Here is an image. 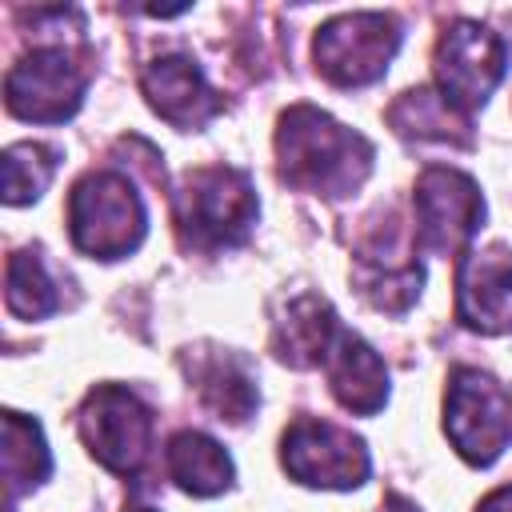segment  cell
Listing matches in <instances>:
<instances>
[{"label": "cell", "instance_id": "cell-1", "mask_svg": "<svg viewBox=\"0 0 512 512\" xmlns=\"http://www.w3.org/2000/svg\"><path fill=\"white\" fill-rule=\"evenodd\" d=\"M372 144L312 104H292L276 128L280 180L312 196H352L372 172Z\"/></svg>", "mask_w": 512, "mask_h": 512}, {"label": "cell", "instance_id": "cell-2", "mask_svg": "<svg viewBox=\"0 0 512 512\" xmlns=\"http://www.w3.org/2000/svg\"><path fill=\"white\" fill-rule=\"evenodd\" d=\"M256 208L260 204L248 172L228 164L192 168L176 192V228L188 248L220 252V248H236L252 232Z\"/></svg>", "mask_w": 512, "mask_h": 512}, {"label": "cell", "instance_id": "cell-3", "mask_svg": "<svg viewBox=\"0 0 512 512\" xmlns=\"http://www.w3.org/2000/svg\"><path fill=\"white\" fill-rule=\"evenodd\" d=\"M68 232L84 256L120 260L140 248L148 232V212L124 172L100 168L76 180L68 196Z\"/></svg>", "mask_w": 512, "mask_h": 512}, {"label": "cell", "instance_id": "cell-4", "mask_svg": "<svg viewBox=\"0 0 512 512\" xmlns=\"http://www.w3.org/2000/svg\"><path fill=\"white\" fill-rule=\"evenodd\" d=\"M444 432L452 448L488 468L512 444V396L480 368H456L444 392Z\"/></svg>", "mask_w": 512, "mask_h": 512}, {"label": "cell", "instance_id": "cell-5", "mask_svg": "<svg viewBox=\"0 0 512 512\" xmlns=\"http://www.w3.org/2000/svg\"><path fill=\"white\" fill-rule=\"evenodd\" d=\"M88 452L120 476H136L152 448V408L124 384H96L76 416Z\"/></svg>", "mask_w": 512, "mask_h": 512}, {"label": "cell", "instance_id": "cell-6", "mask_svg": "<svg viewBox=\"0 0 512 512\" xmlns=\"http://www.w3.org/2000/svg\"><path fill=\"white\" fill-rule=\"evenodd\" d=\"M84 92H88V64L64 44L32 48L20 64H12L4 80L8 112L32 124L72 120L76 108L84 104Z\"/></svg>", "mask_w": 512, "mask_h": 512}, {"label": "cell", "instance_id": "cell-7", "mask_svg": "<svg viewBox=\"0 0 512 512\" xmlns=\"http://www.w3.org/2000/svg\"><path fill=\"white\" fill-rule=\"evenodd\" d=\"M400 24L388 12H348L316 32V68L340 88L380 80L400 48Z\"/></svg>", "mask_w": 512, "mask_h": 512}, {"label": "cell", "instance_id": "cell-8", "mask_svg": "<svg viewBox=\"0 0 512 512\" xmlns=\"http://www.w3.org/2000/svg\"><path fill=\"white\" fill-rule=\"evenodd\" d=\"M412 208H416V248L432 256L464 252L476 228L484 224V196L476 180L444 164H432L420 172Z\"/></svg>", "mask_w": 512, "mask_h": 512}, {"label": "cell", "instance_id": "cell-9", "mask_svg": "<svg viewBox=\"0 0 512 512\" xmlns=\"http://www.w3.org/2000/svg\"><path fill=\"white\" fill-rule=\"evenodd\" d=\"M280 460L292 480L308 488H360L368 480V448L348 428L320 420V416H296L280 440Z\"/></svg>", "mask_w": 512, "mask_h": 512}, {"label": "cell", "instance_id": "cell-10", "mask_svg": "<svg viewBox=\"0 0 512 512\" xmlns=\"http://www.w3.org/2000/svg\"><path fill=\"white\" fill-rule=\"evenodd\" d=\"M504 68V40L476 20H456L436 40V92L464 116L492 96V88L504 80Z\"/></svg>", "mask_w": 512, "mask_h": 512}, {"label": "cell", "instance_id": "cell-11", "mask_svg": "<svg viewBox=\"0 0 512 512\" xmlns=\"http://www.w3.org/2000/svg\"><path fill=\"white\" fill-rule=\"evenodd\" d=\"M456 316L464 328L500 336L512 332V252L484 248L460 256L456 268Z\"/></svg>", "mask_w": 512, "mask_h": 512}, {"label": "cell", "instance_id": "cell-12", "mask_svg": "<svg viewBox=\"0 0 512 512\" xmlns=\"http://www.w3.org/2000/svg\"><path fill=\"white\" fill-rule=\"evenodd\" d=\"M140 88H144L152 112L180 132H192L220 112V96L208 88L200 64L184 52H168V56H156L152 64H144Z\"/></svg>", "mask_w": 512, "mask_h": 512}, {"label": "cell", "instance_id": "cell-13", "mask_svg": "<svg viewBox=\"0 0 512 512\" xmlns=\"http://www.w3.org/2000/svg\"><path fill=\"white\" fill-rule=\"evenodd\" d=\"M340 328L344 324L324 296L296 292L272 320V352L292 368H324Z\"/></svg>", "mask_w": 512, "mask_h": 512}, {"label": "cell", "instance_id": "cell-14", "mask_svg": "<svg viewBox=\"0 0 512 512\" xmlns=\"http://www.w3.org/2000/svg\"><path fill=\"white\" fill-rule=\"evenodd\" d=\"M324 372H328V388L340 400V408H348L356 416H376L384 408V400H388L384 360L356 332L340 328V336L324 360Z\"/></svg>", "mask_w": 512, "mask_h": 512}, {"label": "cell", "instance_id": "cell-15", "mask_svg": "<svg viewBox=\"0 0 512 512\" xmlns=\"http://www.w3.org/2000/svg\"><path fill=\"white\" fill-rule=\"evenodd\" d=\"M192 384L204 400V408L216 416V420H228V424H244L256 404H260V392H256V376H252V364L240 356V352H200L196 364H192Z\"/></svg>", "mask_w": 512, "mask_h": 512}, {"label": "cell", "instance_id": "cell-16", "mask_svg": "<svg viewBox=\"0 0 512 512\" xmlns=\"http://www.w3.org/2000/svg\"><path fill=\"white\" fill-rule=\"evenodd\" d=\"M164 464L188 496H220L232 484V456L204 432H176L164 448Z\"/></svg>", "mask_w": 512, "mask_h": 512}, {"label": "cell", "instance_id": "cell-17", "mask_svg": "<svg viewBox=\"0 0 512 512\" xmlns=\"http://www.w3.org/2000/svg\"><path fill=\"white\" fill-rule=\"evenodd\" d=\"M388 124L408 140L468 144V116L448 104L436 88H412L388 108Z\"/></svg>", "mask_w": 512, "mask_h": 512}, {"label": "cell", "instance_id": "cell-18", "mask_svg": "<svg viewBox=\"0 0 512 512\" xmlns=\"http://www.w3.org/2000/svg\"><path fill=\"white\" fill-rule=\"evenodd\" d=\"M0 456H4L8 500L44 484L48 472H52V452L44 444V432L24 412H4V448H0Z\"/></svg>", "mask_w": 512, "mask_h": 512}, {"label": "cell", "instance_id": "cell-19", "mask_svg": "<svg viewBox=\"0 0 512 512\" xmlns=\"http://www.w3.org/2000/svg\"><path fill=\"white\" fill-rule=\"evenodd\" d=\"M4 304L20 320H44L60 308V292L40 260V252H12L4 272Z\"/></svg>", "mask_w": 512, "mask_h": 512}, {"label": "cell", "instance_id": "cell-20", "mask_svg": "<svg viewBox=\"0 0 512 512\" xmlns=\"http://www.w3.org/2000/svg\"><path fill=\"white\" fill-rule=\"evenodd\" d=\"M52 172H56V152L44 148V144H12L4 152V200L16 208V204H32L40 200V192L52 184Z\"/></svg>", "mask_w": 512, "mask_h": 512}, {"label": "cell", "instance_id": "cell-21", "mask_svg": "<svg viewBox=\"0 0 512 512\" xmlns=\"http://www.w3.org/2000/svg\"><path fill=\"white\" fill-rule=\"evenodd\" d=\"M476 512H512V484H504V488H496L492 496H484Z\"/></svg>", "mask_w": 512, "mask_h": 512}, {"label": "cell", "instance_id": "cell-22", "mask_svg": "<svg viewBox=\"0 0 512 512\" xmlns=\"http://www.w3.org/2000/svg\"><path fill=\"white\" fill-rule=\"evenodd\" d=\"M380 512H420V508H416L412 500H404L400 492H388V496H384V504H380Z\"/></svg>", "mask_w": 512, "mask_h": 512}, {"label": "cell", "instance_id": "cell-23", "mask_svg": "<svg viewBox=\"0 0 512 512\" xmlns=\"http://www.w3.org/2000/svg\"><path fill=\"white\" fill-rule=\"evenodd\" d=\"M128 512H152V508H128Z\"/></svg>", "mask_w": 512, "mask_h": 512}]
</instances>
